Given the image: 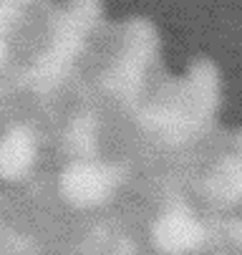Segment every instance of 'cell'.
<instances>
[{"mask_svg":"<svg viewBox=\"0 0 242 255\" xmlns=\"http://www.w3.org/2000/svg\"><path fill=\"white\" fill-rule=\"evenodd\" d=\"M98 25H101V5L96 3H79L56 15L48 28V46L30 68L28 79L33 89L48 94L71 81Z\"/></svg>","mask_w":242,"mask_h":255,"instance_id":"cell-1","label":"cell"},{"mask_svg":"<svg viewBox=\"0 0 242 255\" xmlns=\"http://www.w3.org/2000/svg\"><path fill=\"white\" fill-rule=\"evenodd\" d=\"M134 182L136 174L119 159H79L63 167L58 177V195L74 212L96 215L119 202Z\"/></svg>","mask_w":242,"mask_h":255,"instance_id":"cell-2","label":"cell"},{"mask_svg":"<svg viewBox=\"0 0 242 255\" xmlns=\"http://www.w3.org/2000/svg\"><path fill=\"white\" fill-rule=\"evenodd\" d=\"M192 205L210 217L242 210V129L232 131L227 152L202 177L192 195Z\"/></svg>","mask_w":242,"mask_h":255,"instance_id":"cell-3","label":"cell"},{"mask_svg":"<svg viewBox=\"0 0 242 255\" xmlns=\"http://www.w3.org/2000/svg\"><path fill=\"white\" fill-rule=\"evenodd\" d=\"M38 136L28 124H15L0 136V179H23L36 167Z\"/></svg>","mask_w":242,"mask_h":255,"instance_id":"cell-4","label":"cell"},{"mask_svg":"<svg viewBox=\"0 0 242 255\" xmlns=\"http://www.w3.org/2000/svg\"><path fill=\"white\" fill-rule=\"evenodd\" d=\"M5 5L0 8V66L5 63V58H8V43H5V23H8V15H5Z\"/></svg>","mask_w":242,"mask_h":255,"instance_id":"cell-5","label":"cell"},{"mask_svg":"<svg viewBox=\"0 0 242 255\" xmlns=\"http://www.w3.org/2000/svg\"><path fill=\"white\" fill-rule=\"evenodd\" d=\"M240 212H242V210H240Z\"/></svg>","mask_w":242,"mask_h":255,"instance_id":"cell-6","label":"cell"}]
</instances>
